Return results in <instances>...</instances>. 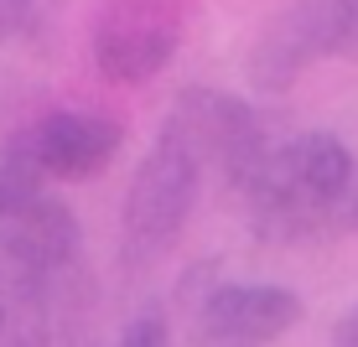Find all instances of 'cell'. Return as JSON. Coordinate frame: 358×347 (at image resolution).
I'll use <instances>...</instances> for the list:
<instances>
[{
	"instance_id": "1",
	"label": "cell",
	"mask_w": 358,
	"mask_h": 347,
	"mask_svg": "<svg viewBox=\"0 0 358 347\" xmlns=\"http://www.w3.org/2000/svg\"><path fill=\"white\" fill-rule=\"evenodd\" d=\"M358 171V156L338 135H296V140L275 145L260 171L239 187L250 202L255 233L270 244H301V239H327L338 233V207Z\"/></svg>"
},
{
	"instance_id": "2",
	"label": "cell",
	"mask_w": 358,
	"mask_h": 347,
	"mask_svg": "<svg viewBox=\"0 0 358 347\" xmlns=\"http://www.w3.org/2000/svg\"><path fill=\"white\" fill-rule=\"evenodd\" d=\"M203 161H197L177 135H156L151 156L135 166L125 207H120V259L125 270H151L177 249L182 228L192 218L197 202V182H203Z\"/></svg>"
},
{
	"instance_id": "3",
	"label": "cell",
	"mask_w": 358,
	"mask_h": 347,
	"mask_svg": "<svg viewBox=\"0 0 358 347\" xmlns=\"http://www.w3.org/2000/svg\"><path fill=\"white\" fill-rule=\"evenodd\" d=\"M192 0H104L94 21V63L109 83H151L182 47Z\"/></svg>"
},
{
	"instance_id": "4",
	"label": "cell",
	"mask_w": 358,
	"mask_h": 347,
	"mask_svg": "<svg viewBox=\"0 0 358 347\" xmlns=\"http://www.w3.org/2000/svg\"><path fill=\"white\" fill-rule=\"evenodd\" d=\"M162 130L177 135L203 166H218L234 187H244V182L260 171V161L275 151V145L265 140L260 115H255L244 98L218 94V89H182Z\"/></svg>"
},
{
	"instance_id": "5",
	"label": "cell",
	"mask_w": 358,
	"mask_h": 347,
	"mask_svg": "<svg viewBox=\"0 0 358 347\" xmlns=\"http://www.w3.org/2000/svg\"><path fill=\"white\" fill-rule=\"evenodd\" d=\"M301 321V295L286 285H213L192 301L197 347H270Z\"/></svg>"
},
{
	"instance_id": "6",
	"label": "cell",
	"mask_w": 358,
	"mask_h": 347,
	"mask_svg": "<svg viewBox=\"0 0 358 347\" xmlns=\"http://www.w3.org/2000/svg\"><path fill=\"white\" fill-rule=\"evenodd\" d=\"M317 57H338V16H332V0H296L250 47L255 94H286Z\"/></svg>"
},
{
	"instance_id": "7",
	"label": "cell",
	"mask_w": 358,
	"mask_h": 347,
	"mask_svg": "<svg viewBox=\"0 0 358 347\" xmlns=\"http://www.w3.org/2000/svg\"><path fill=\"white\" fill-rule=\"evenodd\" d=\"M21 145L47 171V182H89L125 145V125L94 109H52L21 130Z\"/></svg>"
},
{
	"instance_id": "8",
	"label": "cell",
	"mask_w": 358,
	"mask_h": 347,
	"mask_svg": "<svg viewBox=\"0 0 358 347\" xmlns=\"http://www.w3.org/2000/svg\"><path fill=\"white\" fill-rule=\"evenodd\" d=\"M0 254H6L21 275H31L36 285L57 290V285L78 270V259H83L78 213H73L68 202H57V197L42 192L36 202H27L21 213H10L6 223H0Z\"/></svg>"
},
{
	"instance_id": "9",
	"label": "cell",
	"mask_w": 358,
	"mask_h": 347,
	"mask_svg": "<svg viewBox=\"0 0 358 347\" xmlns=\"http://www.w3.org/2000/svg\"><path fill=\"white\" fill-rule=\"evenodd\" d=\"M52 295L47 285L21 275L6 254H0V347H47L52 327Z\"/></svg>"
},
{
	"instance_id": "10",
	"label": "cell",
	"mask_w": 358,
	"mask_h": 347,
	"mask_svg": "<svg viewBox=\"0 0 358 347\" xmlns=\"http://www.w3.org/2000/svg\"><path fill=\"white\" fill-rule=\"evenodd\" d=\"M47 187V171L31 161V151L21 145V135H10L6 145H0V223L10 213H21L27 202H36Z\"/></svg>"
},
{
	"instance_id": "11",
	"label": "cell",
	"mask_w": 358,
	"mask_h": 347,
	"mask_svg": "<svg viewBox=\"0 0 358 347\" xmlns=\"http://www.w3.org/2000/svg\"><path fill=\"white\" fill-rule=\"evenodd\" d=\"M120 347H177L171 342V321L162 306H145V311H135L125 321V332H120Z\"/></svg>"
},
{
	"instance_id": "12",
	"label": "cell",
	"mask_w": 358,
	"mask_h": 347,
	"mask_svg": "<svg viewBox=\"0 0 358 347\" xmlns=\"http://www.w3.org/2000/svg\"><path fill=\"white\" fill-rule=\"evenodd\" d=\"M338 16V57H358V0H332Z\"/></svg>"
},
{
	"instance_id": "13",
	"label": "cell",
	"mask_w": 358,
	"mask_h": 347,
	"mask_svg": "<svg viewBox=\"0 0 358 347\" xmlns=\"http://www.w3.org/2000/svg\"><path fill=\"white\" fill-rule=\"evenodd\" d=\"M31 16V0H0V42H10Z\"/></svg>"
},
{
	"instance_id": "14",
	"label": "cell",
	"mask_w": 358,
	"mask_h": 347,
	"mask_svg": "<svg viewBox=\"0 0 358 347\" xmlns=\"http://www.w3.org/2000/svg\"><path fill=\"white\" fill-rule=\"evenodd\" d=\"M332 347H358V306L332 327Z\"/></svg>"
}]
</instances>
